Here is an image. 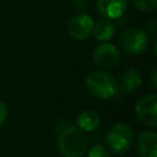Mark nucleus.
<instances>
[{"label": "nucleus", "mask_w": 157, "mask_h": 157, "mask_svg": "<svg viewBox=\"0 0 157 157\" xmlns=\"http://www.w3.org/2000/svg\"><path fill=\"white\" fill-rule=\"evenodd\" d=\"M87 157H109V152L103 145H94L90 148Z\"/></svg>", "instance_id": "obj_14"}, {"label": "nucleus", "mask_w": 157, "mask_h": 157, "mask_svg": "<svg viewBox=\"0 0 157 157\" xmlns=\"http://www.w3.org/2000/svg\"><path fill=\"white\" fill-rule=\"evenodd\" d=\"M114 33H115V26L112 22V20H108L104 17V18L98 20L93 25L92 34L99 42H105L110 39L114 36Z\"/></svg>", "instance_id": "obj_11"}, {"label": "nucleus", "mask_w": 157, "mask_h": 157, "mask_svg": "<svg viewBox=\"0 0 157 157\" xmlns=\"http://www.w3.org/2000/svg\"><path fill=\"white\" fill-rule=\"evenodd\" d=\"M128 7V0H97L98 12L108 20L120 18Z\"/></svg>", "instance_id": "obj_8"}, {"label": "nucleus", "mask_w": 157, "mask_h": 157, "mask_svg": "<svg viewBox=\"0 0 157 157\" xmlns=\"http://www.w3.org/2000/svg\"><path fill=\"white\" fill-rule=\"evenodd\" d=\"M72 2L77 9H86L88 5V0H72Z\"/></svg>", "instance_id": "obj_16"}, {"label": "nucleus", "mask_w": 157, "mask_h": 157, "mask_svg": "<svg viewBox=\"0 0 157 157\" xmlns=\"http://www.w3.org/2000/svg\"><path fill=\"white\" fill-rule=\"evenodd\" d=\"M156 141L157 135L155 131H144L139 135L136 150L140 157H156Z\"/></svg>", "instance_id": "obj_9"}, {"label": "nucleus", "mask_w": 157, "mask_h": 157, "mask_svg": "<svg viewBox=\"0 0 157 157\" xmlns=\"http://www.w3.org/2000/svg\"><path fill=\"white\" fill-rule=\"evenodd\" d=\"M141 83H142L141 74L135 67H130L125 70L120 77V88L121 91L128 93L137 90L141 86Z\"/></svg>", "instance_id": "obj_10"}, {"label": "nucleus", "mask_w": 157, "mask_h": 157, "mask_svg": "<svg viewBox=\"0 0 157 157\" xmlns=\"http://www.w3.org/2000/svg\"><path fill=\"white\" fill-rule=\"evenodd\" d=\"M132 5L140 11H152L157 6V0H131Z\"/></svg>", "instance_id": "obj_13"}, {"label": "nucleus", "mask_w": 157, "mask_h": 157, "mask_svg": "<svg viewBox=\"0 0 157 157\" xmlns=\"http://www.w3.org/2000/svg\"><path fill=\"white\" fill-rule=\"evenodd\" d=\"M120 48L130 55H140L146 52L148 47V36L140 28H128L119 36Z\"/></svg>", "instance_id": "obj_4"}, {"label": "nucleus", "mask_w": 157, "mask_h": 157, "mask_svg": "<svg viewBox=\"0 0 157 157\" xmlns=\"http://www.w3.org/2000/svg\"><path fill=\"white\" fill-rule=\"evenodd\" d=\"M94 21L88 13H78L70 18L67 23V33L76 40H85L92 34Z\"/></svg>", "instance_id": "obj_6"}, {"label": "nucleus", "mask_w": 157, "mask_h": 157, "mask_svg": "<svg viewBox=\"0 0 157 157\" xmlns=\"http://www.w3.org/2000/svg\"><path fill=\"white\" fill-rule=\"evenodd\" d=\"M85 86L90 94L99 99H109L119 91L115 78L110 74L101 70L88 74L85 80Z\"/></svg>", "instance_id": "obj_2"}, {"label": "nucleus", "mask_w": 157, "mask_h": 157, "mask_svg": "<svg viewBox=\"0 0 157 157\" xmlns=\"http://www.w3.org/2000/svg\"><path fill=\"white\" fill-rule=\"evenodd\" d=\"M76 124H77V128H80L82 131H93L99 126L101 118L97 112L88 109L77 115Z\"/></svg>", "instance_id": "obj_12"}, {"label": "nucleus", "mask_w": 157, "mask_h": 157, "mask_svg": "<svg viewBox=\"0 0 157 157\" xmlns=\"http://www.w3.org/2000/svg\"><path fill=\"white\" fill-rule=\"evenodd\" d=\"M134 141V132L132 129L124 123H117L114 124L107 136H105V144L108 147L118 155H123L131 147Z\"/></svg>", "instance_id": "obj_3"}, {"label": "nucleus", "mask_w": 157, "mask_h": 157, "mask_svg": "<svg viewBox=\"0 0 157 157\" xmlns=\"http://www.w3.org/2000/svg\"><path fill=\"white\" fill-rule=\"evenodd\" d=\"M6 118H7V107L4 102L0 101V126L5 123Z\"/></svg>", "instance_id": "obj_15"}, {"label": "nucleus", "mask_w": 157, "mask_h": 157, "mask_svg": "<svg viewBox=\"0 0 157 157\" xmlns=\"http://www.w3.org/2000/svg\"><path fill=\"white\" fill-rule=\"evenodd\" d=\"M119 60V50L112 43L103 42L102 44L97 45L93 50V61L97 66L102 69H112L118 65Z\"/></svg>", "instance_id": "obj_7"}, {"label": "nucleus", "mask_w": 157, "mask_h": 157, "mask_svg": "<svg viewBox=\"0 0 157 157\" xmlns=\"http://www.w3.org/2000/svg\"><path fill=\"white\" fill-rule=\"evenodd\" d=\"M156 110H157V96L156 93L147 94L137 101L135 104V114L137 119L146 126L155 128L156 121Z\"/></svg>", "instance_id": "obj_5"}, {"label": "nucleus", "mask_w": 157, "mask_h": 157, "mask_svg": "<svg viewBox=\"0 0 157 157\" xmlns=\"http://www.w3.org/2000/svg\"><path fill=\"white\" fill-rule=\"evenodd\" d=\"M151 81H152L153 87H156V86H157V81H156V69L152 70V74H151Z\"/></svg>", "instance_id": "obj_17"}, {"label": "nucleus", "mask_w": 157, "mask_h": 157, "mask_svg": "<svg viewBox=\"0 0 157 157\" xmlns=\"http://www.w3.org/2000/svg\"><path fill=\"white\" fill-rule=\"evenodd\" d=\"M58 147L64 157H82L88 148V139L80 128L69 126L60 134Z\"/></svg>", "instance_id": "obj_1"}]
</instances>
